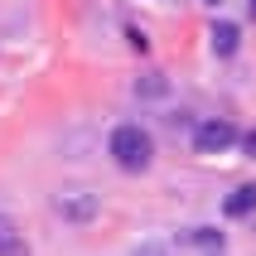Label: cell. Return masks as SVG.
Listing matches in <instances>:
<instances>
[{
    "label": "cell",
    "instance_id": "obj_1",
    "mask_svg": "<svg viewBox=\"0 0 256 256\" xmlns=\"http://www.w3.org/2000/svg\"><path fill=\"white\" fill-rule=\"evenodd\" d=\"M112 160L126 174L150 170V160H155V140H150V130H140V126H116L112 130Z\"/></svg>",
    "mask_w": 256,
    "mask_h": 256
},
{
    "label": "cell",
    "instance_id": "obj_2",
    "mask_svg": "<svg viewBox=\"0 0 256 256\" xmlns=\"http://www.w3.org/2000/svg\"><path fill=\"white\" fill-rule=\"evenodd\" d=\"M228 145H237V126H232V121H203V126L194 130V150H198V155H218V150H228Z\"/></svg>",
    "mask_w": 256,
    "mask_h": 256
},
{
    "label": "cell",
    "instance_id": "obj_3",
    "mask_svg": "<svg viewBox=\"0 0 256 256\" xmlns=\"http://www.w3.org/2000/svg\"><path fill=\"white\" fill-rule=\"evenodd\" d=\"M54 208H58V218H68V222H92V218H97V198L82 194V188H63L54 198Z\"/></svg>",
    "mask_w": 256,
    "mask_h": 256
},
{
    "label": "cell",
    "instance_id": "obj_4",
    "mask_svg": "<svg viewBox=\"0 0 256 256\" xmlns=\"http://www.w3.org/2000/svg\"><path fill=\"white\" fill-rule=\"evenodd\" d=\"M222 213H228V218H246V213H256V184L232 188L228 198H222Z\"/></svg>",
    "mask_w": 256,
    "mask_h": 256
},
{
    "label": "cell",
    "instance_id": "obj_5",
    "mask_svg": "<svg viewBox=\"0 0 256 256\" xmlns=\"http://www.w3.org/2000/svg\"><path fill=\"white\" fill-rule=\"evenodd\" d=\"M237 44H242V29L232 24V20H218V24H213V54L232 58V54H237Z\"/></svg>",
    "mask_w": 256,
    "mask_h": 256
},
{
    "label": "cell",
    "instance_id": "obj_6",
    "mask_svg": "<svg viewBox=\"0 0 256 256\" xmlns=\"http://www.w3.org/2000/svg\"><path fill=\"white\" fill-rule=\"evenodd\" d=\"M0 256H29V246H24V237H20V228H14L5 213H0Z\"/></svg>",
    "mask_w": 256,
    "mask_h": 256
},
{
    "label": "cell",
    "instance_id": "obj_7",
    "mask_svg": "<svg viewBox=\"0 0 256 256\" xmlns=\"http://www.w3.org/2000/svg\"><path fill=\"white\" fill-rule=\"evenodd\" d=\"M184 242L203 246V252H218V246H222V232H213V228H194V232H184Z\"/></svg>",
    "mask_w": 256,
    "mask_h": 256
},
{
    "label": "cell",
    "instance_id": "obj_8",
    "mask_svg": "<svg viewBox=\"0 0 256 256\" xmlns=\"http://www.w3.org/2000/svg\"><path fill=\"white\" fill-rule=\"evenodd\" d=\"M136 92H140V97H164V92H170V82H164L160 72H150V78H140V82H136Z\"/></svg>",
    "mask_w": 256,
    "mask_h": 256
},
{
    "label": "cell",
    "instance_id": "obj_9",
    "mask_svg": "<svg viewBox=\"0 0 256 256\" xmlns=\"http://www.w3.org/2000/svg\"><path fill=\"white\" fill-rule=\"evenodd\" d=\"M126 39H130V48H136V54H145V48H150V44H145V34H140V29H126Z\"/></svg>",
    "mask_w": 256,
    "mask_h": 256
},
{
    "label": "cell",
    "instance_id": "obj_10",
    "mask_svg": "<svg viewBox=\"0 0 256 256\" xmlns=\"http://www.w3.org/2000/svg\"><path fill=\"white\" fill-rule=\"evenodd\" d=\"M242 150H246V155L256 160V130H246V136H242Z\"/></svg>",
    "mask_w": 256,
    "mask_h": 256
},
{
    "label": "cell",
    "instance_id": "obj_11",
    "mask_svg": "<svg viewBox=\"0 0 256 256\" xmlns=\"http://www.w3.org/2000/svg\"><path fill=\"white\" fill-rule=\"evenodd\" d=\"M136 256H164V246H140Z\"/></svg>",
    "mask_w": 256,
    "mask_h": 256
},
{
    "label": "cell",
    "instance_id": "obj_12",
    "mask_svg": "<svg viewBox=\"0 0 256 256\" xmlns=\"http://www.w3.org/2000/svg\"><path fill=\"white\" fill-rule=\"evenodd\" d=\"M203 5H218V0H203Z\"/></svg>",
    "mask_w": 256,
    "mask_h": 256
},
{
    "label": "cell",
    "instance_id": "obj_13",
    "mask_svg": "<svg viewBox=\"0 0 256 256\" xmlns=\"http://www.w3.org/2000/svg\"><path fill=\"white\" fill-rule=\"evenodd\" d=\"M252 14H256V0H252Z\"/></svg>",
    "mask_w": 256,
    "mask_h": 256
}]
</instances>
